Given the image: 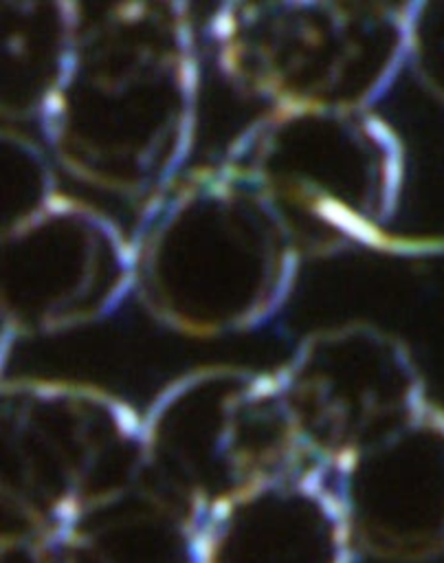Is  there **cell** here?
I'll return each instance as SVG.
<instances>
[{
  "instance_id": "6da1fadb",
  "label": "cell",
  "mask_w": 444,
  "mask_h": 563,
  "mask_svg": "<svg viewBox=\"0 0 444 563\" xmlns=\"http://www.w3.org/2000/svg\"><path fill=\"white\" fill-rule=\"evenodd\" d=\"M200 97L191 9L110 2L86 13L37 128L55 165L138 209L189 167Z\"/></svg>"
},
{
  "instance_id": "7a4b0ae2",
  "label": "cell",
  "mask_w": 444,
  "mask_h": 563,
  "mask_svg": "<svg viewBox=\"0 0 444 563\" xmlns=\"http://www.w3.org/2000/svg\"><path fill=\"white\" fill-rule=\"evenodd\" d=\"M132 297L182 336L220 339L277 317L303 255L270 198L224 156L189 165L138 209Z\"/></svg>"
},
{
  "instance_id": "3957f363",
  "label": "cell",
  "mask_w": 444,
  "mask_h": 563,
  "mask_svg": "<svg viewBox=\"0 0 444 563\" xmlns=\"http://www.w3.org/2000/svg\"><path fill=\"white\" fill-rule=\"evenodd\" d=\"M270 198L303 260L444 251L391 231L407 176L398 132L356 108H268L222 154Z\"/></svg>"
},
{
  "instance_id": "277c9868",
  "label": "cell",
  "mask_w": 444,
  "mask_h": 563,
  "mask_svg": "<svg viewBox=\"0 0 444 563\" xmlns=\"http://www.w3.org/2000/svg\"><path fill=\"white\" fill-rule=\"evenodd\" d=\"M207 37L224 81L266 110H374L407 70V2H224Z\"/></svg>"
},
{
  "instance_id": "5b68a950",
  "label": "cell",
  "mask_w": 444,
  "mask_h": 563,
  "mask_svg": "<svg viewBox=\"0 0 444 563\" xmlns=\"http://www.w3.org/2000/svg\"><path fill=\"white\" fill-rule=\"evenodd\" d=\"M0 444L2 534L53 539L143 475V413L84 380L4 376Z\"/></svg>"
},
{
  "instance_id": "8992f818",
  "label": "cell",
  "mask_w": 444,
  "mask_h": 563,
  "mask_svg": "<svg viewBox=\"0 0 444 563\" xmlns=\"http://www.w3.org/2000/svg\"><path fill=\"white\" fill-rule=\"evenodd\" d=\"M306 466L314 462L297 435L275 369L191 367L143 411L145 475L198 517Z\"/></svg>"
},
{
  "instance_id": "52a82bcc",
  "label": "cell",
  "mask_w": 444,
  "mask_h": 563,
  "mask_svg": "<svg viewBox=\"0 0 444 563\" xmlns=\"http://www.w3.org/2000/svg\"><path fill=\"white\" fill-rule=\"evenodd\" d=\"M132 284L130 233L90 202L59 191L2 229L4 361L18 341L108 319L132 297Z\"/></svg>"
},
{
  "instance_id": "ba28073f",
  "label": "cell",
  "mask_w": 444,
  "mask_h": 563,
  "mask_svg": "<svg viewBox=\"0 0 444 563\" xmlns=\"http://www.w3.org/2000/svg\"><path fill=\"white\" fill-rule=\"evenodd\" d=\"M275 374L308 457L325 471L429 398L409 345L360 319L308 332Z\"/></svg>"
},
{
  "instance_id": "9c48e42d",
  "label": "cell",
  "mask_w": 444,
  "mask_h": 563,
  "mask_svg": "<svg viewBox=\"0 0 444 563\" xmlns=\"http://www.w3.org/2000/svg\"><path fill=\"white\" fill-rule=\"evenodd\" d=\"M330 473L356 554L418 563L444 554V407L426 398Z\"/></svg>"
},
{
  "instance_id": "30bf717a",
  "label": "cell",
  "mask_w": 444,
  "mask_h": 563,
  "mask_svg": "<svg viewBox=\"0 0 444 563\" xmlns=\"http://www.w3.org/2000/svg\"><path fill=\"white\" fill-rule=\"evenodd\" d=\"M198 552L200 563H352L356 556L330 473L317 464L207 510Z\"/></svg>"
},
{
  "instance_id": "8fae6325",
  "label": "cell",
  "mask_w": 444,
  "mask_h": 563,
  "mask_svg": "<svg viewBox=\"0 0 444 563\" xmlns=\"http://www.w3.org/2000/svg\"><path fill=\"white\" fill-rule=\"evenodd\" d=\"M200 517L143 475L77 512L53 539L57 563H200Z\"/></svg>"
},
{
  "instance_id": "7c38bea8",
  "label": "cell",
  "mask_w": 444,
  "mask_h": 563,
  "mask_svg": "<svg viewBox=\"0 0 444 563\" xmlns=\"http://www.w3.org/2000/svg\"><path fill=\"white\" fill-rule=\"evenodd\" d=\"M84 4L68 0L0 2V114L4 125L37 123L73 59Z\"/></svg>"
},
{
  "instance_id": "4fadbf2b",
  "label": "cell",
  "mask_w": 444,
  "mask_h": 563,
  "mask_svg": "<svg viewBox=\"0 0 444 563\" xmlns=\"http://www.w3.org/2000/svg\"><path fill=\"white\" fill-rule=\"evenodd\" d=\"M2 229L59 194L55 161L15 125H2Z\"/></svg>"
},
{
  "instance_id": "5bb4252c",
  "label": "cell",
  "mask_w": 444,
  "mask_h": 563,
  "mask_svg": "<svg viewBox=\"0 0 444 563\" xmlns=\"http://www.w3.org/2000/svg\"><path fill=\"white\" fill-rule=\"evenodd\" d=\"M407 70L444 103V0L407 2Z\"/></svg>"
},
{
  "instance_id": "9a60e30c",
  "label": "cell",
  "mask_w": 444,
  "mask_h": 563,
  "mask_svg": "<svg viewBox=\"0 0 444 563\" xmlns=\"http://www.w3.org/2000/svg\"><path fill=\"white\" fill-rule=\"evenodd\" d=\"M0 563H57L51 539L2 534Z\"/></svg>"
}]
</instances>
